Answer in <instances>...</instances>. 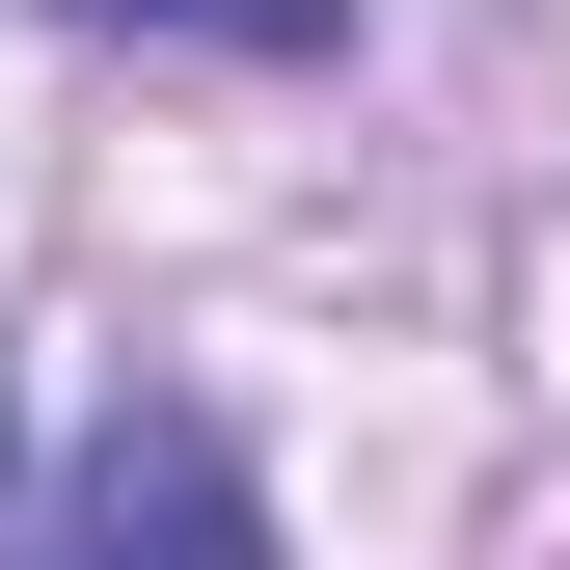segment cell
Listing matches in <instances>:
<instances>
[{"label":"cell","mask_w":570,"mask_h":570,"mask_svg":"<svg viewBox=\"0 0 570 570\" xmlns=\"http://www.w3.org/2000/svg\"><path fill=\"white\" fill-rule=\"evenodd\" d=\"M82 28H190V55H353V0H82Z\"/></svg>","instance_id":"7a4b0ae2"},{"label":"cell","mask_w":570,"mask_h":570,"mask_svg":"<svg viewBox=\"0 0 570 570\" xmlns=\"http://www.w3.org/2000/svg\"><path fill=\"white\" fill-rule=\"evenodd\" d=\"M28 570H272V517H245V435L190 381H136L82 462H55V517H28Z\"/></svg>","instance_id":"6da1fadb"}]
</instances>
